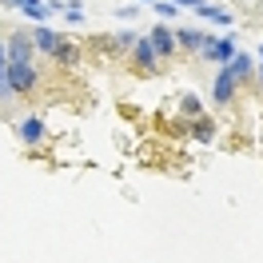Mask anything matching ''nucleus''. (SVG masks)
<instances>
[{
	"instance_id": "nucleus-17",
	"label": "nucleus",
	"mask_w": 263,
	"mask_h": 263,
	"mask_svg": "<svg viewBox=\"0 0 263 263\" xmlns=\"http://www.w3.org/2000/svg\"><path fill=\"white\" fill-rule=\"evenodd\" d=\"M176 4H183V8H199L203 0H176Z\"/></svg>"
},
{
	"instance_id": "nucleus-1",
	"label": "nucleus",
	"mask_w": 263,
	"mask_h": 263,
	"mask_svg": "<svg viewBox=\"0 0 263 263\" xmlns=\"http://www.w3.org/2000/svg\"><path fill=\"white\" fill-rule=\"evenodd\" d=\"M8 84L16 96H32L36 92V68L32 60H8Z\"/></svg>"
},
{
	"instance_id": "nucleus-14",
	"label": "nucleus",
	"mask_w": 263,
	"mask_h": 263,
	"mask_svg": "<svg viewBox=\"0 0 263 263\" xmlns=\"http://www.w3.org/2000/svg\"><path fill=\"white\" fill-rule=\"evenodd\" d=\"M228 72L235 76V80H247V76H251V56H235V60L228 64Z\"/></svg>"
},
{
	"instance_id": "nucleus-11",
	"label": "nucleus",
	"mask_w": 263,
	"mask_h": 263,
	"mask_svg": "<svg viewBox=\"0 0 263 263\" xmlns=\"http://www.w3.org/2000/svg\"><path fill=\"white\" fill-rule=\"evenodd\" d=\"M32 44L40 52H56V44H60V36L52 32V28H44V24H36V32H32Z\"/></svg>"
},
{
	"instance_id": "nucleus-10",
	"label": "nucleus",
	"mask_w": 263,
	"mask_h": 263,
	"mask_svg": "<svg viewBox=\"0 0 263 263\" xmlns=\"http://www.w3.org/2000/svg\"><path fill=\"white\" fill-rule=\"evenodd\" d=\"M0 100H16L12 84H8V48H4V40H0Z\"/></svg>"
},
{
	"instance_id": "nucleus-18",
	"label": "nucleus",
	"mask_w": 263,
	"mask_h": 263,
	"mask_svg": "<svg viewBox=\"0 0 263 263\" xmlns=\"http://www.w3.org/2000/svg\"><path fill=\"white\" fill-rule=\"evenodd\" d=\"M4 8H24V0H4Z\"/></svg>"
},
{
	"instance_id": "nucleus-13",
	"label": "nucleus",
	"mask_w": 263,
	"mask_h": 263,
	"mask_svg": "<svg viewBox=\"0 0 263 263\" xmlns=\"http://www.w3.org/2000/svg\"><path fill=\"white\" fill-rule=\"evenodd\" d=\"M203 40H208V36L203 32H196V28H180V32H176V44H183V48H203Z\"/></svg>"
},
{
	"instance_id": "nucleus-5",
	"label": "nucleus",
	"mask_w": 263,
	"mask_h": 263,
	"mask_svg": "<svg viewBox=\"0 0 263 263\" xmlns=\"http://www.w3.org/2000/svg\"><path fill=\"white\" fill-rule=\"evenodd\" d=\"M52 56H56V64H64V68H76V64H80V48H76L68 36H60V44H56Z\"/></svg>"
},
{
	"instance_id": "nucleus-2",
	"label": "nucleus",
	"mask_w": 263,
	"mask_h": 263,
	"mask_svg": "<svg viewBox=\"0 0 263 263\" xmlns=\"http://www.w3.org/2000/svg\"><path fill=\"white\" fill-rule=\"evenodd\" d=\"M203 56H208V60H223V64H231V60H235V40H203Z\"/></svg>"
},
{
	"instance_id": "nucleus-8",
	"label": "nucleus",
	"mask_w": 263,
	"mask_h": 263,
	"mask_svg": "<svg viewBox=\"0 0 263 263\" xmlns=\"http://www.w3.org/2000/svg\"><path fill=\"white\" fill-rule=\"evenodd\" d=\"M187 132L196 136L199 144H212V140H215V132H219V128H215V124L208 120V116H196V120H192V128H187Z\"/></svg>"
},
{
	"instance_id": "nucleus-19",
	"label": "nucleus",
	"mask_w": 263,
	"mask_h": 263,
	"mask_svg": "<svg viewBox=\"0 0 263 263\" xmlns=\"http://www.w3.org/2000/svg\"><path fill=\"white\" fill-rule=\"evenodd\" d=\"M259 80H263V68H259Z\"/></svg>"
},
{
	"instance_id": "nucleus-7",
	"label": "nucleus",
	"mask_w": 263,
	"mask_h": 263,
	"mask_svg": "<svg viewBox=\"0 0 263 263\" xmlns=\"http://www.w3.org/2000/svg\"><path fill=\"white\" fill-rule=\"evenodd\" d=\"M215 100H219V104H228V100H235V76H231L228 68H223V72H219V76H215Z\"/></svg>"
},
{
	"instance_id": "nucleus-6",
	"label": "nucleus",
	"mask_w": 263,
	"mask_h": 263,
	"mask_svg": "<svg viewBox=\"0 0 263 263\" xmlns=\"http://www.w3.org/2000/svg\"><path fill=\"white\" fill-rule=\"evenodd\" d=\"M136 68H140V72H144V76H152V72H156V52H152V44L148 40H136Z\"/></svg>"
},
{
	"instance_id": "nucleus-16",
	"label": "nucleus",
	"mask_w": 263,
	"mask_h": 263,
	"mask_svg": "<svg viewBox=\"0 0 263 263\" xmlns=\"http://www.w3.org/2000/svg\"><path fill=\"white\" fill-rule=\"evenodd\" d=\"M24 12H28V16H32V20H44V16H48V12H52V8H48V4H44V0H24Z\"/></svg>"
},
{
	"instance_id": "nucleus-9",
	"label": "nucleus",
	"mask_w": 263,
	"mask_h": 263,
	"mask_svg": "<svg viewBox=\"0 0 263 263\" xmlns=\"http://www.w3.org/2000/svg\"><path fill=\"white\" fill-rule=\"evenodd\" d=\"M196 12H199V16H208V20H215V24H223V28H231V24H235V16H231L228 8H215V4H208V0L199 4Z\"/></svg>"
},
{
	"instance_id": "nucleus-4",
	"label": "nucleus",
	"mask_w": 263,
	"mask_h": 263,
	"mask_svg": "<svg viewBox=\"0 0 263 263\" xmlns=\"http://www.w3.org/2000/svg\"><path fill=\"white\" fill-rule=\"evenodd\" d=\"M148 36H152L148 44H152V52H156V56H172V52H176V32H167L164 24H160V28H152Z\"/></svg>"
},
{
	"instance_id": "nucleus-3",
	"label": "nucleus",
	"mask_w": 263,
	"mask_h": 263,
	"mask_svg": "<svg viewBox=\"0 0 263 263\" xmlns=\"http://www.w3.org/2000/svg\"><path fill=\"white\" fill-rule=\"evenodd\" d=\"M4 48H8V60H32V36L28 32H12Z\"/></svg>"
},
{
	"instance_id": "nucleus-15",
	"label": "nucleus",
	"mask_w": 263,
	"mask_h": 263,
	"mask_svg": "<svg viewBox=\"0 0 263 263\" xmlns=\"http://www.w3.org/2000/svg\"><path fill=\"white\" fill-rule=\"evenodd\" d=\"M180 108H183V116H203V100L196 92H187V96H180Z\"/></svg>"
},
{
	"instance_id": "nucleus-12",
	"label": "nucleus",
	"mask_w": 263,
	"mask_h": 263,
	"mask_svg": "<svg viewBox=\"0 0 263 263\" xmlns=\"http://www.w3.org/2000/svg\"><path fill=\"white\" fill-rule=\"evenodd\" d=\"M40 136H44V120H40V116H28V120L20 124V140H24V144H36Z\"/></svg>"
}]
</instances>
